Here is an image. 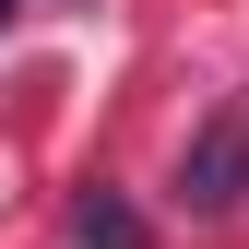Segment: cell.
I'll use <instances>...</instances> for the list:
<instances>
[{
  "mask_svg": "<svg viewBox=\"0 0 249 249\" xmlns=\"http://www.w3.org/2000/svg\"><path fill=\"white\" fill-rule=\"evenodd\" d=\"M178 202H190V213H237V202H249V95H226V119L190 142V166H178Z\"/></svg>",
  "mask_w": 249,
  "mask_h": 249,
  "instance_id": "1",
  "label": "cell"
},
{
  "mask_svg": "<svg viewBox=\"0 0 249 249\" xmlns=\"http://www.w3.org/2000/svg\"><path fill=\"white\" fill-rule=\"evenodd\" d=\"M71 237H83V249H142V213L119 202V190H83V202H71Z\"/></svg>",
  "mask_w": 249,
  "mask_h": 249,
  "instance_id": "2",
  "label": "cell"
},
{
  "mask_svg": "<svg viewBox=\"0 0 249 249\" xmlns=\"http://www.w3.org/2000/svg\"><path fill=\"white\" fill-rule=\"evenodd\" d=\"M0 24H12V0H0Z\"/></svg>",
  "mask_w": 249,
  "mask_h": 249,
  "instance_id": "3",
  "label": "cell"
}]
</instances>
